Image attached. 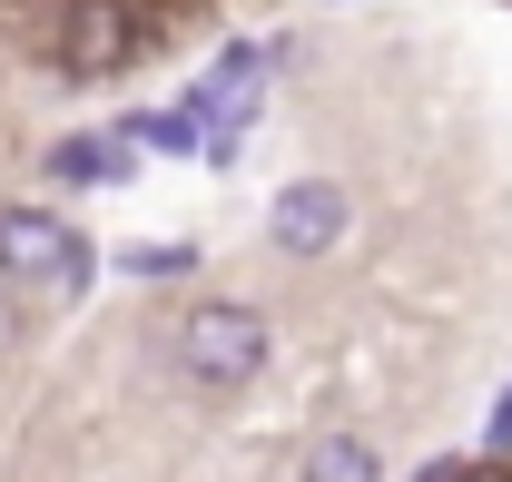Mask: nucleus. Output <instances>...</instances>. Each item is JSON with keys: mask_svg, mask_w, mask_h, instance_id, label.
Masks as SVG:
<instances>
[{"mask_svg": "<svg viewBox=\"0 0 512 482\" xmlns=\"http://www.w3.org/2000/svg\"><path fill=\"white\" fill-rule=\"evenodd\" d=\"M128 50H138L128 0H69V20H60V69L69 79H109V69H128Z\"/></svg>", "mask_w": 512, "mask_h": 482, "instance_id": "obj_4", "label": "nucleus"}, {"mask_svg": "<svg viewBox=\"0 0 512 482\" xmlns=\"http://www.w3.org/2000/svg\"><path fill=\"white\" fill-rule=\"evenodd\" d=\"M345 227H355V197L335 178H286L266 197V246H276V256H335Z\"/></svg>", "mask_w": 512, "mask_h": 482, "instance_id": "obj_3", "label": "nucleus"}, {"mask_svg": "<svg viewBox=\"0 0 512 482\" xmlns=\"http://www.w3.org/2000/svg\"><path fill=\"white\" fill-rule=\"evenodd\" d=\"M10 345H20V296L0 286V355H10Z\"/></svg>", "mask_w": 512, "mask_h": 482, "instance_id": "obj_11", "label": "nucleus"}, {"mask_svg": "<svg viewBox=\"0 0 512 482\" xmlns=\"http://www.w3.org/2000/svg\"><path fill=\"white\" fill-rule=\"evenodd\" d=\"M128 148H138L128 128H69L60 148H50V178H60V187H119L128 168H138Z\"/></svg>", "mask_w": 512, "mask_h": 482, "instance_id": "obj_5", "label": "nucleus"}, {"mask_svg": "<svg viewBox=\"0 0 512 482\" xmlns=\"http://www.w3.org/2000/svg\"><path fill=\"white\" fill-rule=\"evenodd\" d=\"M483 463H512V384H503V404H493V423H483Z\"/></svg>", "mask_w": 512, "mask_h": 482, "instance_id": "obj_9", "label": "nucleus"}, {"mask_svg": "<svg viewBox=\"0 0 512 482\" xmlns=\"http://www.w3.org/2000/svg\"><path fill=\"white\" fill-rule=\"evenodd\" d=\"M99 246L69 227L60 207H0V286L10 296H89Z\"/></svg>", "mask_w": 512, "mask_h": 482, "instance_id": "obj_1", "label": "nucleus"}, {"mask_svg": "<svg viewBox=\"0 0 512 482\" xmlns=\"http://www.w3.org/2000/svg\"><path fill=\"white\" fill-rule=\"evenodd\" d=\"M128 138H138V148H197L207 128H197L188 109H158V119H138V128H128Z\"/></svg>", "mask_w": 512, "mask_h": 482, "instance_id": "obj_8", "label": "nucleus"}, {"mask_svg": "<svg viewBox=\"0 0 512 482\" xmlns=\"http://www.w3.org/2000/svg\"><path fill=\"white\" fill-rule=\"evenodd\" d=\"M296 482H384V453L365 433L325 423V433H306V453H296Z\"/></svg>", "mask_w": 512, "mask_h": 482, "instance_id": "obj_6", "label": "nucleus"}, {"mask_svg": "<svg viewBox=\"0 0 512 482\" xmlns=\"http://www.w3.org/2000/svg\"><path fill=\"white\" fill-rule=\"evenodd\" d=\"M266 355H276V335H266V315L237 305V296L178 315V374H188L197 394H247L256 374H266Z\"/></svg>", "mask_w": 512, "mask_h": 482, "instance_id": "obj_2", "label": "nucleus"}, {"mask_svg": "<svg viewBox=\"0 0 512 482\" xmlns=\"http://www.w3.org/2000/svg\"><path fill=\"white\" fill-rule=\"evenodd\" d=\"M424 482H512V473H503V463H434Z\"/></svg>", "mask_w": 512, "mask_h": 482, "instance_id": "obj_10", "label": "nucleus"}, {"mask_svg": "<svg viewBox=\"0 0 512 482\" xmlns=\"http://www.w3.org/2000/svg\"><path fill=\"white\" fill-rule=\"evenodd\" d=\"M119 266H128V276H148V286H168V276H188V266H197V246L188 237H138V246H119Z\"/></svg>", "mask_w": 512, "mask_h": 482, "instance_id": "obj_7", "label": "nucleus"}]
</instances>
